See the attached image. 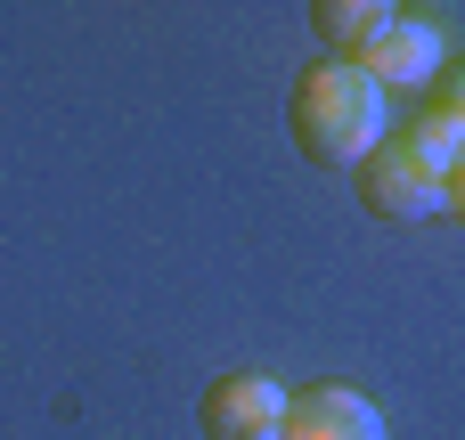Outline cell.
Instances as JSON below:
<instances>
[{
    "label": "cell",
    "mask_w": 465,
    "mask_h": 440,
    "mask_svg": "<svg viewBox=\"0 0 465 440\" xmlns=\"http://www.w3.org/2000/svg\"><path fill=\"white\" fill-rule=\"evenodd\" d=\"M351 65L392 98V90H425V82L450 65V41H441V24H425V16H392V24H384Z\"/></svg>",
    "instance_id": "3"
},
{
    "label": "cell",
    "mask_w": 465,
    "mask_h": 440,
    "mask_svg": "<svg viewBox=\"0 0 465 440\" xmlns=\"http://www.w3.org/2000/svg\"><path fill=\"white\" fill-rule=\"evenodd\" d=\"M441 212H458V220H465V155L450 163V204H441Z\"/></svg>",
    "instance_id": "8"
},
{
    "label": "cell",
    "mask_w": 465,
    "mask_h": 440,
    "mask_svg": "<svg viewBox=\"0 0 465 440\" xmlns=\"http://www.w3.org/2000/svg\"><path fill=\"white\" fill-rule=\"evenodd\" d=\"M425 106H433V114H441V122L465 139V57H450V65L425 82Z\"/></svg>",
    "instance_id": "7"
},
{
    "label": "cell",
    "mask_w": 465,
    "mask_h": 440,
    "mask_svg": "<svg viewBox=\"0 0 465 440\" xmlns=\"http://www.w3.org/2000/svg\"><path fill=\"white\" fill-rule=\"evenodd\" d=\"M204 440H286V392L270 376H221L204 392Z\"/></svg>",
    "instance_id": "4"
},
{
    "label": "cell",
    "mask_w": 465,
    "mask_h": 440,
    "mask_svg": "<svg viewBox=\"0 0 465 440\" xmlns=\"http://www.w3.org/2000/svg\"><path fill=\"white\" fill-rule=\"evenodd\" d=\"M465 155V139L433 114V106H417V114H392V131L351 163L360 171V204L376 212V220H433L441 204H450V163Z\"/></svg>",
    "instance_id": "1"
},
{
    "label": "cell",
    "mask_w": 465,
    "mask_h": 440,
    "mask_svg": "<svg viewBox=\"0 0 465 440\" xmlns=\"http://www.w3.org/2000/svg\"><path fill=\"white\" fill-rule=\"evenodd\" d=\"M286 114H294L302 155H311V163H327V171H351V163L392 131V98H384L351 57H319V65H302V82H294Z\"/></svg>",
    "instance_id": "2"
},
{
    "label": "cell",
    "mask_w": 465,
    "mask_h": 440,
    "mask_svg": "<svg viewBox=\"0 0 465 440\" xmlns=\"http://www.w3.org/2000/svg\"><path fill=\"white\" fill-rule=\"evenodd\" d=\"M392 16H401V0H311V33L327 41V57H360Z\"/></svg>",
    "instance_id": "6"
},
{
    "label": "cell",
    "mask_w": 465,
    "mask_h": 440,
    "mask_svg": "<svg viewBox=\"0 0 465 440\" xmlns=\"http://www.w3.org/2000/svg\"><path fill=\"white\" fill-rule=\"evenodd\" d=\"M286 440H384V416L351 384H302L286 392Z\"/></svg>",
    "instance_id": "5"
}]
</instances>
